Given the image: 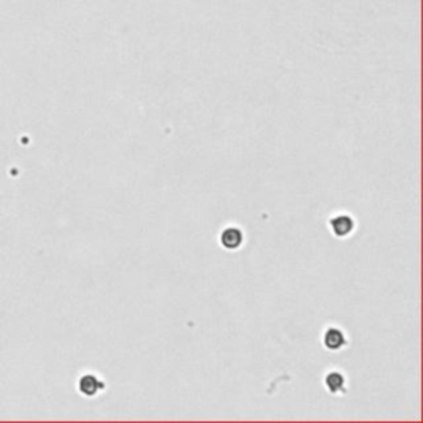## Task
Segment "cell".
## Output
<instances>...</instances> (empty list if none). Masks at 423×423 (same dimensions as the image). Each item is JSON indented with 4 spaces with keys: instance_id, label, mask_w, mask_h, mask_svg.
<instances>
[{
    "instance_id": "obj_1",
    "label": "cell",
    "mask_w": 423,
    "mask_h": 423,
    "mask_svg": "<svg viewBox=\"0 0 423 423\" xmlns=\"http://www.w3.org/2000/svg\"><path fill=\"white\" fill-rule=\"evenodd\" d=\"M331 228H333L334 235L337 237H347L352 228H354V222L347 215H339L331 220Z\"/></svg>"
},
{
    "instance_id": "obj_2",
    "label": "cell",
    "mask_w": 423,
    "mask_h": 423,
    "mask_svg": "<svg viewBox=\"0 0 423 423\" xmlns=\"http://www.w3.org/2000/svg\"><path fill=\"white\" fill-rule=\"evenodd\" d=\"M101 389H104V384L101 380H98L95 375H84L80 380V392L83 395H88V397L96 395Z\"/></svg>"
},
{
    "instance_id": "obj_3",
    "label": "cell",
    "mask_w": 423,
    "mask_h": 423,
    "mask_svg": "<svg viewBox=\"0 0 423 423\" xmlns=\"http://www.w3.org/2000/svg\"><path fill=\"white\" fill-rule=\"evenodd\" d=\"M242 242H243V233L238 228L231 227V228L223 230V233H222V245L225 246V248L235 250V248H238L240 245H242Z\"/></svg>"
},
{
    "instance_id": "obj_4",
    "label": "cell",
    "mask_w": 423,
    "mask_h": 423,
    "mask_svg": "<svg viewBox=\"0 0 423 423\" xmlns=\"http://www.w3.org/2000/svg\"><path fill=\"white\" fill-rule=\"evenodd\" d=\"M324 344H326V347L331 349V350L341 349L342 345L345 344V337H344V334H342V331L336 329V327L327 329L326 336H324Z\"/></svg>"
},
{
    "instance_id": "obj_5",
    "label": "cell",
    "mask_w": 423,
    "mask_h": 423,
    "mask_svg": "<svg viewBox=\"0 0 423 423\" xmlns=\"http://www.w3.org/2000/svg\"><path fill=\"white\" fill-rule=\"evenodd\" d=\"M326 384H327V389L331 392H339V390L344 389V377L341 375V373L333 372V373H329L327 375Z\"/></svg>"
}]
</instances>
